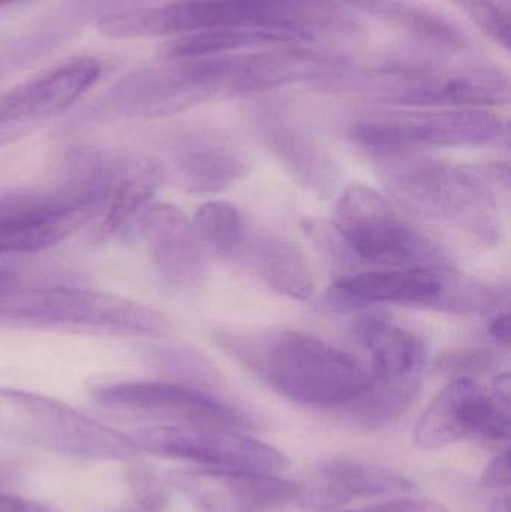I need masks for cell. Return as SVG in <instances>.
<instances>
[{
	"instance_id": "obj_1",
	"label": "cell",
	"mask_w": 511,
	"mask_h": 512,
	"mask_svg": "<svg viewBox=\"0 0 511 512\" xmlns=\"http://www.w3.org/2000/svg\"><path fill=\"white\" fill-rule=\"evenodd\" d=\"M216 343L291 402L339 408L371 382V367L326 340L294 330H221Z\"/></svg>"
},
{
	"instance_id": "obj_2",
	"label": "cell",
	"mask_w": 511,
	"mask_h": 512,
	"mask_svg": "<svg viewBox=\"0 0 511 512\" xmlns=\"http://www.w3.org/2000/svg\"><path fill=\"white\" fill-rule=\"evenodd\" d=\"M0 327L158 340L173 325L158 310L111 292L14 282L0 288Z\"/></svg>"
},
{
	"instance_id": "obj_3",
	"label": "cell",
	"mask_w": 511,
	"mask_h": 512,
	"mask_svg": "<svg viewBox=\"0 0 511 512\" xmlns=\"http://www.w3.org/2000/svg\"><path fill=\"white\" fill-rule=\"evenodd\" d=\"M377 164L384 188L402 209L446 222L483 246L500 239L497 204L468 182L461 165L423 155L383 159Z\"/></svg>"
},
{
	"instance_id": "obj_4",
	"label": "cell",
	"mask_w": 511,
	"mask_h": 512,
	"mask_svg": "<svg viewBox=\"0 0 511 512\" xmlns=\"http://www.w3.org/2000/svg\"><path fill=\"white\" fill-rule=\"evenodd\" d=\"M330 297L353 307L393 304L485 315L509 300V288L465 276L455 268H383L339 277Z\"/></svg>"
},
{
	"instance_id": "obj_5",
	"label": "cell",
	"mask_w": 511,
	"mask_h": 512,
	"mask_svg": "<svg viewBox=\"0 0 511 512\" xmlns=\"http://www.w3.org/2000/svg\"><path fill=\"white\" fill-rule=\"evenodd\" d=\"M0 435L33 448L96 462H134L131 436L32 391L0 387Z\"/></svg>"
},
{
	"instance_id": "obj_6",
	"label": "cell",
	"mask_w": 511,
	"mask_h": 512,
	"mask_svg": "<svg viewBox=\"0 0 511 512\" xmlns=\"http://www.w3.org/2000/svg\"><path fill=\"white\" fill-rule=\"evenodd\" d=\"M503 119L485 108L387 111L356 120L350 140L375 162L438 149L479 147L500 140Z\"/></svg>"
},
{
	"instance_id": "obj_7",
	"label": "cell",
	"mask_w": 511,
	"mask_h": 512,
	"mask_svg": "<svg viewBox=\"0 0 511 512\" xmlns=\"http://www.w3.org/2000/svg\"><path fill=\"white\" fill-rule=\"evenodd\" d=\"M333 225L359 261L387 268H455V258L438 240L402 219L369 186L345 189Z\"/></svg>"
},
{
	"instance_id": "obj_8",
	"label": "cell",
	"mask_w": 511,
	"mask_h": 512,
	"mask_svg": "<svg viewBox=\"0 0 511 512\" xmlns=\"http://www.w3.org/2000/svg\"><path fill=\"white\" fill-rule=\"evenodd\" d=\"M511 387L509 373H498L486 390L476 379H453L426 408L414 430V444L438 450L464 439L486 447L509 448Z\"/></svg>"
},
{
	"instance_id": "obj_9",
	"label": "cell",
	"mask_w": 511,
	"mask_h": 512,
	"mask_svg": "<svg viewBox=\"0 0 511 512\" xmlns=\"http://www.w3.org/2000/svg\"><path fill=\"white\" fill-rule=\"evenodd\" d=\"M369 96L422 108L498 107L510 101V78L492 66L396 65L366 81Z\"/></svg>"
},
{
	"instance_id": "obj_10",
	"label": "cell",
	"mask_w": 511,
	"mask_h": 512,
	"mask_svg": "<svg viewBox=\"0 0 511 512\" xmlns=\"http://www.w3.org/2000/svg\"><path fill=\"white\" fill-rule=\"evenodd\" d=\"M215 29L264 30L300 42L284 18L248 0H177L156 8L105 15L98 23L102 35L117 39L188 35Z\"/></svg>"
},
{
	"instance_id": "obj_11",
	"label": "cell",
	"mask_w": 511,
	"mask_h": 512,
	"mask_svg": "<svg viewBox=\"0 0 511 512\" xmlns=\"http://www.w3.org/2000/svg\"><path fill=\"white\" fill-rule=\"evenodd\" d=\"M101 198L60 183L54 191L0 189V255L44 251L98 215Z\"/></svg>"
},
{
	"instance_id": "obj_12",
	"label": "cell",
	"mask_w": 511,
	"mask_h": 512,
	"mask_svg": "<svg viewBox=\"0 0 511 512\" xmlns=\"http://www.w3.org/2000/svg\"><path fill=\"white\" fill-rule=\"evenodd\" d=\"M92 396L110 414L149 426L251 427L249 420L221 400L180 382H111L98 385Z\"/></svg>"
},
{
	"instance_id": "obj_13",
	"label": "cell",
	"mask_w": 511,
	"mask_h": 512,
	"mask_svg": "<svg viewBox=\"0 0 511 512\" xmlns=\"http://www.w3.org/2000/svg\"><path fill=\"white\" fill-rule=\"evenodd\" d=\"M129 436L140 453L182 460L198 468L279 475L290 466L281 451L236 429L147 426Z\"/></svg>"
},
{
	"instance_id": "obj_14",
	"label": "cell",
	"mask_w": 511,
	"mask_h": 512,
	"mask_svg": "<svg viewBox=\"0 0 511 512\" xmlns=\"http://www.w3.org/2000/svg\"><path fill=\"white\" fill-rule=\"evenodd\" d=\"M197 512H278L296 502L297 483L263 472L191 466L167 475Z\"/></svg>"
},
{
	"instance_id": "obj_15",
	"label": "cell",
	"mask_w": 511,
	"mask_h": 512,
	"mask_svg": "<svg viewBox=\"0 0 511 512\" xmlns=\"http://www.w3.org/2000/svg\"><path fill=\"white\" fill-rule=\"evenodd\" d=\"M101 77L93 59L63 63L0 99V149L21 140L74 105Z\"/></svg>"
},
{
	"instance_id": "obj_16",
	"label": "cell",
	"mask_w": 511,
	"mask_h": 512,
	"mask_svg": "<svg viewBox=\"0 0 511 512\" xmlns=\"http://www.w3.org/2000/svg\"><path fill=\"white\" fill-rule=\"evenodd\" d=\"M165 180L189 194H219L245 179L251 158L245 147L221 132L174 135L158 159Z\"/></svg>"
},
{
	"instance_id": "obj_17",
	"label": "cell",
	"mask_w": 511,
	"mask_h": 512,
	"mask_svg": "<svg viewBox=\"0 0 511 512\" xmlns=\"http://www.w3.org/2000/svg\"><path fill=\"white\" fill-rule=\"evenodd\" d=\"M416 484L386 466L336 457L297 483L296 504L306 512H335L354 499L399 498Z\"/></svg>"
},
{
	"instance_id": "obj_18",
	"label": "cell",
	"mask_w": 511,
	"mask_h": 512,
	"mask_svg": "<svg viewBox=\"0 0 511 512\" xmlns=\"http://www.w3.org/2000/svg\"><path fill=\"white\" fill-rule=\"evenodd\" d=\"M143 240L158 276L174 289H195L206 277V251L192 221L168 203H152L138 219L135 236Z\"/></svg>"
},
{
	"instance_id": "obj_19",
	"label": "cell",
	"mask_w": 511,
	"mask_h": 512,
	"mask_svg": "<svg viewBox=\"0 0 511 512\" xmlns=\"http://www.w3.org/2000/svg\"><path fill=\"white\" fill-rule=\"evenodd\" d=\"M165 182L158 159L149 156H113L101 207L95 216L96 242L129 239L141 213L152 204L153 195Z\"/></svg>"
},
{
	"instance_id": "obj_20",
	"label": "cell",
	"mask_w": 511,
	"mask_h": 512,
	"mask_svg": "<svg viewBox=\"0 0 511 512\" xmlns=\"http://www.w3.org/2000/svg\"><path fill=\"white\" fill-rule=\"evenodd\" d=\"M261 140L288 176L318 198L338 191L341 171L327 147L309 129L285 114H267L261 119Z\"/></svg>"
},
{
	"instance_id": "obj_21",
	"label": "cell",
	"mask_w": 511,
	"mask_h": 512,
	"mask_svg": "<svg viewBox=\"0 0 511 512\" xmlns=\"http://www.w3.org/2000/svg\"><path fill=\"white\" fill-rule=\"evenodd\" d=\"M357 336L371 357L372 376L423 378L426 348L416 334L384 319L368 318L360 322Z\"/></svg>"
},
{
	"instance_id": "obj_22",
	"label": "cell",
	"mask_w": 511,
	"mask_h": 512,
	"mask_svg": "<svg viewBox=\"0 0 511 512\" xmlns=\"http://www.w3.org/2000/svg\"><path fill=\"white\" fill-rule=\"evenodd\" d=\"M423 378H378L342 408L351 423L365 430L389 426L410 409L422 387Z\"/></svg>"
},
{
	"instance_id": "obj_23",
	"label": "cell",
	"mask_w": 511,
	"mask_h": 512,
	"mask_svg": "<svg viewBox=\"0 0 511 512\" xmlns=\"http://www.w3.org/2000/svg\"><path fill=\"white\" fill-rule=\"evenodd\" d=\"M255 264L264 282L279 294L300 301L314 294L311 264L296 243L281 237L261 240L255 249Z\"/></svg>"
},
{
	"instance_id": "obj_24",
	"label": "cell",
	"mask_w": 511,
	"mask_h": 512,
	"mask_svg": "<svg viewBox=\"0 0 511 512\" xmlns=\"http://www.w3.org/2000/svg\"><path fill=\"white\" fill-rule=\"evenodd\" d=\"M278 12L300 41L348 35L356 29L350 15L333 0H248Z\"/></svg>"
},
{
	"instance_id": "obj_25",
	"label": "cell",
	"mask_w": 511,
	"mask_h": 512,
	"mask_svg": "<svg viewBox=\"0 0 511 512\" xmlns=\"http://www.w3.org/2000/svg\"><path fill=\"white\" fill-rule=\"evenodd\" d=\"M291 45L284 36L264 30L215 29L177 36L162 45L159 57L170 59H197V57L221 56L240 48L254 45Z\"/></svg>"
},
{
	"instance_id": "obj_26",
	"label": "cell",
	"mask_w": 511,
	"mask_h": 512,
	"mask_svg": "<svg viewBox=\"0 0 511 512\" xmlns=\"http://www.w3.org/2000/svg\"><path fill=\"white\" fill-rule=\"evenodd\" d=\"M204 251L233 256L245 242V221L239 210L227 201H209L198 207L191 219Z\"/></svg>"
},
{
	"instance_id": "obj_27",
	"label": "cell",
	"mask_w": 511,
	"mask_h": 512,
	"mask_svg": "<svg viewBox=\"0 0 511 512\" xmlns=\"http://www.w3.org/2000/svg\"><path fill=\"white\" fill-rule=\"evenodd\" d=\"M401 26L420 41L434 47L462 50L467 45V36L453 24V21L419 3L414 6Z\"/></svg>"
},
{
	"instance_id": "obj_28",
	"label": "cell",
	"mask_w": 511,
	"mask_h": 512,
	"mask_svg": "<svg viewBox=\"0 0 511 512\" xmlns=\"http://www.w3.org/2000/svg\"><path fill=\"white\" fill-rule=\"evenodd\" d=\"M504 355L497 349L464 348L446 352L434 364L441 376L452 379H476L477 376L492 375L503 366Z\"/></svg>"
},
{
	"instance_id": "obj_29",
	"label": "cell",
	"mask_w": 511,
	"mask_h": 512,
	"mask_svg": "<svg viewBox=\"0 0 511 512\" xmlns=\"http://www.w3.org/2000/svg\"><path fill=\"white\" fill-rule=\"evenodd\" d=\"M467 12L477 27L495 44L510 50L511 3L510 0H450Z\"/></svg>"
},
{
	"instance_id": "obj_30",
	"label": "cell",
	"mask_w": 511,
	"mask_h": 512,
	"mask_svg": "<svg viewBox=\"0 0 511 512\" xmlns=\"http://www.w3.org/2000/svg\"><path fill=\"white\" fill-rule=\"evenodd\" d=\"M468 182L492 203L501 206L509 197L510 168L501 162H477L461 165Z\"/></svg>"
},
{
	"instance_id": "obj_31",
	"label": "cell",
	"mask_w": 511,
	"mask_h": 512,
	"mask_svg": "<svg viewBox=\"0 0 511 512\" xmlns=\"http://www.w3.org/2000/svg\"><path fill=\"white\" fill-rule=\"evenodd\" d=\"M126 477L132 496L144 512H159L167 507V486L149 466H131Z\"/></svg>"
},
{
	"instance_id": "obj_32",
	"label": "cell",
	"mask_w": 511,
	"mask_h": 512,
	"mask_svg": "<svg viewBox=\"0 0 511 512\" xmlns=\"http://www.w3.org/2000/svg\"><path fill=\"white\" fill-rule=\"evenodd\" d=\"M344 2L360 11L398 24H402L417 5L413 0H344Z\"/></svg>"
},
{
	"instance_id": "obj_33",
	"label": "cell",
	"mask_w": 511,
	"mask_h": 512,
	"mask_svg": "<svg viewBox=\"0 0 511 512\" xmlns=\"http://www.w3.org/2000/svg\"><path fill=\"white\" fill-rule=\"evenodd\" d=\"M480 486L489 492H498L500 495L509 493L511 486L510 471V451H500L498 456L486 466L482 478H480Z\"/></svg>"
},
{
	"instance_id": "obj_34",
	"label": "cell",
	"mask_w": 511,
	"mask_h": 512,
	"mask_svg": "<svg viewBox=\"0 0 511 512\" xmlns=\"http://www.w3.org/2000/svg\"><path fill=\"white\" fill-rule=\"evenodd\" d=\"M347 512H449L440 502L431 499L393 498L392 501L381 502L362 510Z\"/></svg>"
},
{
	"instance_id": "obj_35",
	"label": "cell",
	"mask_w": 511,
	"mask_h": 512,
	"mask_svg": "<svg viewBox=\"0 0 511 512\" xmlns=\"http://www.w3.org/2000/svg\"><path fill=\"white\" fill-rule=\"evenodd\" d=\"M0 512H60L54 510L48 505L38 504V502L24 501L17 496L8 495L0 492Z\"/></svg>"
},
{
	"instance_id": "obj_36",
	"label": "cell",
	"mask_w": 511,
	"mask_h": 512,
	"mask_svg": "<svg viewBox=\"0 0 511 512\" xmlns=\"http://www.w3.org/2000/svg\"><path fill=\"white\" fill-rule=\"evenodd\" d=\"M489 336L504 351H509L511 345V325L509 312L500 313L489 325Z\"/></svg>"
},
{
	"instance_id": "obj_37",
	"label": "cell",
	"mask_w": 511,
	"mask_h": 512,
	"mask_svg": "<svg viewBox=\"0 0 511 512\" xmlns=\"http://www.w3.org/2000/svg\"><path fill=\"white\" fill-rule=\"evenodd\" d=\"M20 477L18 465L14 462H0V492L11 487Z\"/></svg>"
},
{
	"instance_id": "obj_38",
	"label": "cell",
	"mask_w": 511,
	"mask_h": 512,
	"mask_svg": "<svg viewBox=\"0 0 511 512\" xmlns=\"http://www.w3.org/2000/svg\"><path fill=\"white\" fill-rule=\"evenodd\" d=\"M489 512H511V499L509 493L497 496L489 505Z\"/></svg>"
},
{
	"instance_id": "obj_39",
	"label": "cell",
	"mask_w": 511,
	"mask_h": 512,
	"mask_svg": "<svg viewBox=\"0 0 511 512\" xmlns=\"http://www.w3.org/2000/svg\"><path fill=\"white\" fill-rule=\"evenodd\" d=\"M15 282V271H12L11 268L2 267L0 265V288H5V286L11 285V283Z\"/></svg>"
},
{
	"instance_id": "obj_40",
	"label": "cell",
	"mask_w": 511,
	"mask_h": 512,
	"mask_svg": "<svg viewBox=\"0 0 511 512\" xmlns=\"http://www.w3.org/2000/svg\"><path fill=\"white\" fill-rule=\"evenodd\" d=\"M18 2V0H0V6L9 5V3Z\"/></svg>"
}]
</instances>
